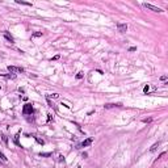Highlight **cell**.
<instances>
[{
	"label": "cell",
	"instance_id": "9a60e30c",
	"mask_svg": "<svg viewBox=\"0 0 168 168\" xmlns=\"http://www.w3.org/2000/svg\"><path fill=\"white\" fill-rule=\"evenodd\" d=\"M148 89H150V87H148V86H146L145 88H143V92H145V93H147V92H148Z\"/></svg>",
	"mask_w": 168,
	"mask_h": 168
},
{
	"label": "cell",
	"instance_id": "30bf717a",
	"mask_svg": "<svg viewBox=\"0 0 168 168\" xmlns=\"http://www.w3.org/2000/svg\"><path fill=\"white\" fill-rule=\"evenodd\" d=\"M158 146H159V142H158V143H155V145H154V146H152V147H151V148H150V151H151V152H154V151H155V150H156V148H158Z\"/></svg>",
	"mask_w": 168,
	"mask_h": 168
},
{
	"label": "cell",
	"instance_id": "e0dca14e",
	"mask_svg": "<svg viewBox=\"0 0 168 168\" xmlns=\"http://www.w3.org/2000/svg\"><path fill=\"white\" fill-rule=\"evenodd\" d=\"M58 58H59V55H55V56H54V58H53V59H51V60H56V59H58Z\"/></svg>",
	"mask_w": 168,
	"mask_h": 168
},
{
	"label": "cell",
	"instance_id": "8fae6325",
	"mask_svg": "<svg viewBox=\"0 0 168 168\" xmlns=\"http://www.w3.org/2000/svg\"><path fill=\"white\" fill-rule=\"evenodd\" d=\"M0 159H1V160H3V161H7V160H8V159L5 158V155L3 154V152H0Z\"/></svg>",
	"mask_w": 168,
	"mask_h": 168
},
{
	"label": "cell",
	"instance_id": "ba28073f",
	"mask_svg": "<svg viewBox=\"0 0 168 168\" xmlns=\"http://www.w3.org/2000/svg\"><path fill=\"white\" fill-rule=\"evenodd\" d=\"M4 37H5V40H8V41H9L11 43L13 42V38H12V37H11L9 34H7V33H5V34H4Z\"/></svg>",
	"mask_w": 168,
	"mask_h": 168
},
{
	"label": "cell",
	"instance_id": "8992f818",
	"mask_svg": "<svg viewBox=\"0 0 168 168\" xmlns=\"http://www.w3.org/2000/svg\"><path fill=\"white\" fill-rule=\"evenodd\" d=\"M114 106H121V104H105L104 108L105 109H110V108H114Z\"/></svg>",
	"mask_w": 168,
	"mask_h": 168
},
{
	"label": "cell",
	"instance_id": "5b68a950",
	"mask_svg": "<svg viewBox=\"0 0 168 168\" xmlns=\"http://www.w3.org/2000/svg\"><path fill=\"white\" fill-rule=\"evenodd\" d=\"M117 28H118L119 33H125L126 30H127V25L126 24H117Z\"/></svg>",
	"mask_w": 168,
	"mask_h": 168
},
{
	"label": "cell",
	"instance_id": "2e32d148",
	"mask_svg": "<svg viewBox=\"0 0 168 168\" xmlns=\"http://www.w3.org/2000/svg\"><path fill=\"white\" fill-rule=\"evenodd\" d=\"M58 93H53V95H50V97H53V99H56V97H58Z\"/></svg>",
	"mask_w": 168,
	"mask_h": 168
},
{
	"label": "cell",
	"instance_id": "6da1fadb",
	"mask_svg": "<svg viewBox=\"0 0 168 168\" xmlns=\"http://www.w3.org/2000/svg\"><path fill=\"white\" fill-rule=\"evenodd\" d=\"M22 113L24 114H32V113H33V106H32V104H25V105H24V109H22Z\"/></svg>",
	"mask_w": 168,
	"mask_h": 168
},
{
	"label": "cell",
	"instance_id": "5bb4252c",
	"mask_svg": "<svg viewBox=\"0 0 168 168\" xmlns=\"http://www.w3.org/2000/svg\"><path fill=\"white\" fill-rule=\"evenodd\" d=\"M82 78H83V72H79L76 75V79H82Z\"/></svg>",
	"mask_w": 168,
	"mask_h": 168
},
{
	"label": "cell",
	"instance_id": "7a4b0ae2",
	"mask_svg": "<svg viewBox=\"0 0 168 168\" xmlns=\"http://www.w3.org/2000/svg\"><path fill=\"white\" fill-rule=\"evenodd\" d=\"M143 7H145V8H147V9H151V11H154V12H161V9H160V8L155 7V5H152V4L143 3Z\"/></svg>",
	"mask_w": 168,
	"mask_h": 168
},
{
	"label": "cell",
	"instance_id": "9c48e42d",
	"mask_svg": "<svg viewBox=\"0 0 168 168\" xmlns=\"http://www.w3.org/2000/svg\"><path fill=\"white\" fill-rule=\"evenodd\" d=\"M40 156H43V158H47V156H51V152H41Z\"/></svg>",
	"mask_w": 168,
	"mask_h": 168
},
{
	"label": "cell",
	"instance_id": "3957f363",
	"mask_svg": "<svg viewBox=\"0 0 168 168\" xmlns=\"http://www.w3.org/2000/svg\"><path fill=\"white\" fill-rule=\"evenodd\" d=\"M93 142V138H88V139H86V141H83L82 143H80L79 146H78V148H82V147H87V146H89L91 143Z\"/></svg>",
	"mask_w": 168,
	"mask_h": 168
},
{
	"label": "cell",
	"instance_id": "4fadbf2b",
	"mask_svg": "<svg viewBox=\"0 0 168 168\" xmlns=\"http://www.w3.org/2000/svg\"><path fill=\"white\" fill-rule=\"evenodd\" d=\"M41 36H42V33H41V32H37V33L33 34V37H41Z\"/></svg>",
	"mask_w": 168,
	"mask_h": 168
},
{
	"label": "cell",
	"instance_id": "52a82bcc",
	"mask_svg": "<svg viewBox=\"0 0 168 168\" xmlns=\"http://www.w3.org/2000/svg\"><path fill=\"white\" fill-rule=\"evenodd\" d=\"M34 138H36V141L38 142V143H40V145H42V146L45 145V141H43V139H41L40 137H34Z\"/></svg>",
	"mask_w": 168,
	"mask_h": 168
},
{
	"label": "cell",
	"instance_id": "277c9868",
	"mask_svg": "<svg viewBox=\"0 0 168 168\" xmlns=\"http://www.w3.org/2000/svg\"><path fill=\"white\" fill-rule=\"evenodd\" d=\"M8 70L11 72H24L22 67H15V66H8Z\"/></svg>",
	"mask_w": 168,
	"mask_h": 168
},
{
	"label": "cell",
	"instance_id": "7c38bea8",
	"mask_svg": "<svg viewBox=\"0 0 168 168\" xmlns=\"http://www.w3.org/2000/svg\"><path fill=\"white\" fill-rule=\"evenodd\" d=\"M17 3L19 4H24V5H32L30 3H25V1H20V0H17Z\"/></svg>",
	"mask_w": 168,
	"mask_h": 168
}]
</instances>
